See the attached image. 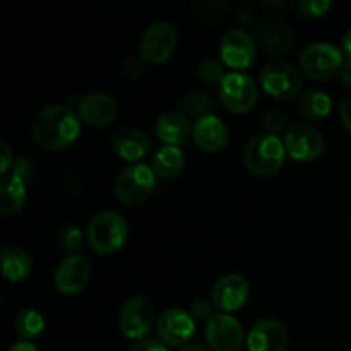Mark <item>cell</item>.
I'll return each mask as SVG.
<instances>
[{"label": "cell", "instance_id": "1", "mask_svg": "<svg viewBox=\"0 0 351 351\" xmlns=\"http://www.w3.org/2000/svg\"><path fill=\"white\" fill-rule=\"evenodd\" d=\"M81 120L69 105H50L40 110L31 123V134L38 146L48 151H60L71 146L79 136Z\"/></svg>", "mask_w": 351, "mask_h": 351}, {"label": "cell", "instance_id": "2", "mask_svg": "<svg viewBox=\"0 0 351 351\" xmlns=\"http://www.w3.org/2000/svg\"><path fill=\"white\" fill-rule=\"evenodd\" d=\"M287 147L271 134H261L252 137L243 149V163L252 173L261 177L274 175L285 163Z\"/></svg>", "mask_w": 351, "mask_h": 351}, {"label": "cell", "instance_id": "3", "mask_svg": "<svg viewBox=\"0 0 351 351\" xmlns=\"http://www.w3.org/2000/svg\"><path fill=\"white\" fill-rule=\"evenodd\" d=\"M129 233L125 218L117 211H101L88 226V242L98 254H113L123 247Z\"/></svg>", "mask_w": 351, "mask_h": 351}, {"label": "cell", "instance_id": "4", "mask_svg": "<svg viewBox=\"0 0 351 351\" xmlns=\"http://www.w3.org/2000/svg\"><path fill=\"white\" fill-rule=\"evenodd\" d=\"M263 89L280 101H288L300 95L304 77L297 65L285 60H274L261 72Z\"/></svg>", "mask_w": 351, "mask_h": 351}, {"label": "cell", "instance_id": "5", "mask_svg": "<svg viewBox=\"0 0 351 351\" xmlns=\"http://www.w3.org/2000/svg\"><path fill=\"white\" fill-rule=\"evenodd\" d=\"M156 173L147 165H132L120 171L115 184L117 197L127 206H139L149 199L156 182Z\"/></svg>", "mask_w": 351, "mask_h": 351}, {"label": "cell", "instance_id": "6", "mask_svg": "<svg viewBox=\"0 0 351 351\" xmlns=\"http://www.w3.org/2000/svg\"><path fill=\"white\" fill-rule=\"evenodd\" d=\"M177 29L168 21H154L141 38L139 53L147 64H163L171 57L177 47Z\"/></svg>", "mask_w": 351, "mask_h": 351}, {"label": "cell", "instance_id": "7", "mask_svg": "<svg viewBox=\"0 0 351 351\" xmlns=\"http://www.w3.org/2000/svg\"><path fill=\"white\" fill-rule=\"evenodd\" d=\"M219 99L232 113H247L257 101V86L242 72H230L219 84Z\"/></svg>", "mask_w": 351, "mask_h": 351}, {"label": "cell", "instance_id": "8", "mask_svg": "<svg viewBox=\"0 0 351 351\" xmlns=\"http://www.w3.org/2000/svg\"><path fill=\"white\" fill-rule=\"evenodd\" d=\"M343 55L338 47L331 43H312L302 51L300 69L312 79H326L338 72L343 65Z\"/></svg>", "mask_w": 351, "mask_h": 351}, {"label": "cell", "instance_id": "9", "mask_svg": "<svg viewBox=\"0 0 351 351\" xmlns=\"http://www.w3.org/2000/svg\"><path fill=\"white\" fill-rule=\"evenodd\" d=\"M154 308L149 298L132 297L122 305L119 315V329L125 338L141 339L153 326Z\"/></svg>", "mask_w": 351, "mask_h": 351}, {"label": "cell", "instance_id": "10", "mask_svg": "<svg viewBox=\"0 0 351 351\" xmlns=\"http://www.w3.org/2000/svg\"><path fill=\"white\" fill-rule=\"evenodd\" d=\"M257 43L267 55L281 57L293 47V29L280 16H266L256 27Z\"/></svg>", "mask_w": 351, "mask_h": 351}, {"label": "cell", "instance_id": "11", "mask_svg": "<svg viewBox=\"0 0 351 351\" xmlns=\"http://www.w3.org/2000/svg\"><path fill=\"white\" fill-rule=\"evenodd\" d=\"M206 341L215 351H237L242 346L243 328L233 315L215 314L206 324Z\"/></svg>", "mask_w": 351, "mask_h": 351}, {"label": "cell", "instance_id": "12", "mask_svg": "<svg viewBox=\"0 0 351 351\" xmlns=\"http://www.w3.org/2000/svg\"><path fill=\"white\" fill-rule=\"evenodd\" d=\"M89 276H91V264L88 257L82 254H69L55 269L53 283L62 293L75 295L84 290Z\"/></svg>", "mask_w": 351, "mask_h": 351}, {"label": "cell", "instance_id": "13", "mask_svg": "<svg viewBox=\"0 0 351 351\" xmlns=\"http://www.w3.org/2000/svg\"><path fill=\"white\" fill-rule=\"evenodd\" d=\"M219 55L228 67L247 69L256 60V43L245 29L233 27L223 34Z\"/></svg>", "mask_w": 351, "mask_h": 351}, {"label": "cell", "instance_id": "14", "mask_svg": "<svg viewBox=\"0 0 351 351\" xmlns=\"http://www.w3.org/2000/svg\"><path fill=\"white\" fill-rule=\"evenodd\" d=\"M285 147L291 158L298 161H312L324 151V137L315 127L295 123L285 137Z\"/></svg>", "mask_w": 351, "mask_h": 351}, {"label": "cell", "instance_id": "15", "mask_svg": "<svg viewBox=\"0 0 351 351\" xmlns=\"http://www.w3.org/2000/svg\"><path fill=\"white\" fill-rule=\"evenodd\" d=\"M158 336L170 346H185L195 332V322L191 312L184 308H168L158 317Z\"/></svg>", "mask_w": 351, "mask_h": 351}, {"label": "cell", "instance_id": "16", "mask_svg": "<svg viewBox=\"0 0 351 351\" xmlns=\"http://www.w3.org/2000/svg\"><path fill=\"white\" fill-rule=\"evenodd\" d=\"M249 281L239 273H230L225 274L223 278H219L218 281L213 287V304L226 312H235L242 307L243 304L249 298Z\"/></svg>", "mask_w": 351, "mask_h": 351}, {"label": "cell", "instance_id": "17", "mask_svg": "<svg viewBox=\"0 0 351 351\" xmlns=\"http://www.w3.org/2000/svg\"><path fill=\"white\" fill-rule=\"evenodd\" d=\"M75 110L79 120L88 125L105 127L117 117V101L108 93L93 91L79 99Z\"/></svg>", "mask_w": 351, "mask_h": 351}, {"label": "cell", "instance_id": "18", "mask_svg": "<svg viewBox=\"0 0 351 351\" xmlns=\"http://www.w3.org/2000/svg\"><path fill=\"white\" fill-rule=\"evenodd\" d=\"M249 351H285L288 348V331L276 319H261L247 336Z\"/></svg>", "mask_w": 351, "mask_h": 351}, {"label": "cell", "instance_id": "19", "mask_svg": "<svg viewBox=\"0 0 351 351\" xmlns=\"http://www.w3.org/2000/svg\"><path fill=\"white\" fill-rule=\"evenodd\" d=\"M112 149L125 161H137L147 156L151 151V139L146 132L136 127H119L112 134Z\"/></svg>", "mask_w": 351, "mask_h": 351}, {"label": "cell", "instance_id": "20", "mask_svg": "<svg viewBox=\"0 0 351 351\" xmlns=\"http://www.w3.org/2000/svg\"><path fill=\"white\" fill-rule=\"evenodd\" d=\"M194 125L191 119L180 110H168L161 113L156 122V134L168 146L180 147L191 141Z\"/></svg>", "mask_w": 351, "mask_h": 351}, {"label": "cell", "instance_id": "21", "mask_svg": "<svg viewBox=\"0 0 351 351\" xmlns=\"http://www.w3.org/2000/svg\"><path fill=\"white\" fill-rule=\"evenodd\" d=\"M192 137L201 149L208 153H218L228 144L230 132L219 117L208 115L194 123Z\"/></svg>", "mask_w": 351, "mask_h": 351}, {"label": "cell", "instance_id": "22", "mask_svg": "<svg viewBox=\"0 0 351 351\" xmlns=\"http://www.w3.org/2000/svg\"><path fill=\"white\" fill-rule=\"evenodd\" d=\"M0 263H2V273L9 281L19 283L31 274L33 261L31 256L17 245H5L0 252Z\"/></svg>", "mask_w": 351, "mask_h": 351}, {"label": "cell", "instance_id": "23", "mask_svg": "<svg viewBox=\"0 0 351 351\" xmlns=\"http://www.w3.org/2000/svg\"><path fill=\"white\" fill-rule=\"evenodd\" d=\"M26 197V180L12 170V173L2 175L0 182V213L14 215L21 209Z\"/></svg>", "mask_w": 351, "mask_h": 351}, {"label": "cell", "instance_id": "24", "mask_svg": "<svg viewBox=\"0 0 351 351\" xmlns=\"http://www.w3.org/2000/svg\"><path fill=\"white\" fill-rule=\"evenodd\" d=\"M185 156L180 147L163 146L153 154L151 160V168L154 173L161 178H173L184 170Z\"/></svg>", "mask_w": 351, "mask_h": 351}, {"label": "cell", "instance_id": "25", "mask_svg": "<svg viewBox=\"0 0 351 351\" xmlns=\"http://www.w3.org/2000/svg\"><path fill=\"white\" fill-rule=\"evenodd\" d=\"M331 98L321 89H308L298 99V108L308 120H322L331 113Z\"/></svg>", "mask_w": 351, "mask_h": 351}, {"label": "cell", "instance_id": "26", "mask_svg": "<svg viewBox=\"0 0 351 351\" xmlns=\"http://www.w3.org/2000/svg\"><path fill=\"white\" fill-rule=\"evenodd\" d=\"M14 326H16V332L24 341H31L43 332L45 319L41 312L34 311V308H24L16 317Z\"/></svg>", "mask_w": 351, "mask_h": 351}, {"label": "cell", "instance_id": "27", "mask_svg": "<svg viewBox=\"0 0 351 351\" xmlns=\"http://www.w3.org/2000/svg\"><path fill=\"white\" fill-rule=\"evenodd\" d=\"M182 110L187 117L201 120L204 117L213 115V101L206 91L192 89V91L185 93V96L182 98Z\"/></svg>", "mask_w": 351, "mask_h": 351}, {"label": "cell", "instance_id": "28", "mask_svg": "<svg viewBox=\"0 0 351 351\" xmlns=\"http://www.w3.org/2000/svg\"><path fill=\"white\" fill-rule=\"evenodd\" d=\"M226 9H228L226 0H194L191 3L192 14L208 26L219 23L226 14Z\"/></svg>", "mask_w": 351, "mask_h": 351}, {"label": "cell", "instance_id": "29", "mask_svg": "<svg viewBox=\"0 0 351 351\" xmlns=\"http://www.w3.org/2000/svg\"><path fill=\"white\" fill-rule=\"evenodd\" d=\"M197 75L206 84H221L226 74H223L221 62L216 58H204L197 67Z\"/></svg>", "mask_w": 351, "mask_h": 351}, {"label": "cell", "instance_id": "30", "mask_svg": "<svg viewBox=\"0 0 351 351\" xmlns=\"http://www.w3.org/2000/svg\"><path fill=\"white\" fill-rule=\"evenodd\" d=\"M58 245L69 254H77V249L81 247L82 242V233L77 226L67 225L60 230L58 233Z\"/></svg>", "mask_w": 351, "mask_h": 351}, {"label": "cell", "instance_id": "31", "mask_svg": "<svg viewBox=\"0 0 351 351\" xmlns=\"http://www.w3.org/2000/svg\"><path fill=\"white\" fill-rule=\"evenodd\" d=\"M288 120H287V115H285L283 112H280V110H269V112L264 115L263 119V125L264 129L267 130V134H271V136H276L278 134H281L285 130V127H287Z\"/></svg>", "mask_w": 351, "mask_h": 351}, {"label": "cell", "instance_id": "32", "mask_svg": "<svg viewBox=\"0 0 351 351\" xmlns=\"http://www.w3.org/2000/svg\"><path fill=\"white\" fill-rule=\"evenodd\" d=\"M297 5L304 16L317 17L322 16L331 7V2L329 0H300Z\"/></svg>", "mask_w": 351, "mask_h": 351}, {"label": "cell", "instance_id": "33", "mask_svg": "<svg viewBox=\"0 0 351 351\" xmlns=\"http://www.w3.org/2000/svg\"><path fill=\"white\" fill-rule=\"evenodd\" d=\"M191 315L197 321H204L208 324L213 315H215V312H213V305L206 298H195L191 305Z\"/></svg>", "mask_w": 351, "mask_h": 351}, {"label": "cell", "instance_id": "34", "mask_svg": "<svg viewBox=\"0 0 351 351\" xmlns=\"http://www.w3.org/2000/svg\"><path fill=\"white\" fill-rule=\"evenodd\" d=\"M143 58H137V57H132V58H127L125 62H123L122 65V74L125 75V77H139L141 74H143L144 71V65H143Z\"/></svg>", "mask_w": 351, "mask_h": 351}, {"label": "cell", "instance_id": "35", "mask_svg": "<svg viewBox=\"0 0 351 351\" xmlns=\"http://www.w3.org/2000/svg\"><path fill=\"white\" fill-rule=\"evenodd\" d=\"M0 153H2V165H0V173L7 175L9 168L14 165V156L12 149L9 147V144L5 141H0Z\"/></svg>", "mask_w": 351, "mask_h": 351}, {"label": "cell", "instance_id": "36", "mask_svg": "<svg viewBox=\"0 0 351 351\" xmlns=\"http://www.w3.org/2000/svg\"><path fill=\"white\" fill-rule=\"evenodd\" d=\"M129 351H168V348L163 343L154 341V339H144V341L134 345Z\"/></svg>", "mask_w": 351, "mask_h": 351}, {"label": "cell", "instance_id": "37", "mask_svg": "<svg viewBox=\"0 0 351 351\" xmlns=\"http://www.w3.org/2000/svg\"><path fill=\"white\" fill-rule=\"evenodd\" d=\"M339 115H341L343 123H345V127L351 134V93L343 98L341 105H339Z\"/></svg>", "mask_w": 351, "mask_h": 351}, {"label": "cell", "instance_id": "38", "mask_svg": "<svg viewBox=\"0 0 351 351\" xmlns=\"http://www.w3.org/2000/svg\"><path fill=\"white\" fill-rule=\"evenodd\" d=\"M14 171H16L17 175H21L24 180H26V178H29V175H31L29 160H26V158H21V160L14 165Z\"/></svg>", "mask_w": 351, "mask_h": 351}, {"label": "cell", "instance_id": "39", "mask_svg": "<svg viewBox=\"0 0 351 351\" xmlns=\"http://www.w3.org/2000/svg\"><path fill=\"white\" fill-rule=\"evenodd\" d=\"M293 5L291 0H285V2H269V0H264L263 7L267 9L269 12H278V10H285V9H290Z\"/></svg>", "mask_w": 351, "mask_h": 351}, {"label": "cell", "instance_id": "40", "mask_svg": "<svg viewBox=\"0 0 351 351\" xmlns=\"http://www.w3.org/2000/svg\"><path fill=\"white\" fill-rule=\"evenodd\" d=\"M339 77H341L343 84L350 86L351 88V60L343 62L341 69H339Z\"/></svg>", "mask_w": 351, "mask_h": 351}, {"label": "cell", "instance_id": "41", "mask_svg": "<svg viewBox=\"0 0 351 351\" xmlns=\"http://www.w3.org/2000/svg\"><path fill=\"white\" fill-rule=\"evenodd\" d=\"M7 351H40V350H38V346L33 345L31 341H24V339H21V341L10 345V348Z\"/></svg>", "mask_w": 351, "mask_h": 351}, {"label": "cell", "instance_id": "42", "mask_svg": "<svg viewBox=\"0 0 351 351\" xmlns=\"http://www.w3.org/2000/svg\"><path fill=\"white\" fill-rule=\"evenodd\" d=\"M343 51L348 57V60H351V27H348V31L343 36Z\"/></svg>", "mask_w": 351, "mask_h": 351}, {"label": "cell", "instance_id": "43", "mask_svg": "<svg viewBox=\"0 0 351 351\" xmlns=\"http://www.w3.org/2000/svg\"><path fill=\"white\" fill-rule=\"evenodd\" d=\"M178 351H209V350L202 345H185Z\"/></svg>", "mask_w": 351, "mask_h": 351}]
</instances>
